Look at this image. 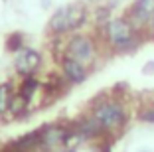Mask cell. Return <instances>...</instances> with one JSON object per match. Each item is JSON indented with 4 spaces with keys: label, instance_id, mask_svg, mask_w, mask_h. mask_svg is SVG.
I'll use <instances>...</instances> for the list:
<instances>
[{
    "label": "cell",
    "instance_id": "1",
    "mask_svg": "<svg viewBox=\"0 0 154 152\" xmlns=\"http://www.w3.org/2000/svg\"><path fill=\"white\" fill-rule=\"evenodd\" d=\"M107 44L117 51H131L138 45V30L131 24L128 18H109L105 24Z\"/></svg>",
    "mask_w": 154,
    "mask_h": 152
},
{
    "label": "cell",
    "instance_id": "2",
    "mask_svg": "<svg viewBox=\"0 0 154 152\" xmlns=\"http://www.w3.org/2000/svg\"><path fill=\"white\" fill-rule=\"evenodd\" d=\"M87 22V10L85 6L69 4L59 8L50 18V32L55 36H63L69 32H75Z\"/></svg>",
    "mask_w": 154,
    "mask_h": 152
},
{
    "label": "cell",
    "instance_id": "3",
    "mask_svg": "<svg viewBox=\"0 0 154 152\" xmlns=\"http://www.w3.org/2000/svg\"><path fill=\"white\" fill-rule=\"evenodd\" d=\"M93 116L97 119L101 129L107 130V132L121 130L128 121L127 111L119 101H99L93 109Z\"/></svg>",
    "mask_w": 154,
    "mask_h": 152
},
{
    "label": "cell",
    "instance_id": "4",
    "mask_svg": "<svg viewBox=\"0 0 154 152\" xmlns=\"http://www.w3.org/2000/svg\"><path fill=\"white\" fill-rule=\"evenodd\" d=\"M65 55L73 57L75 61L83 63V65H89L97 57L95 42L91 40L89 36H85V34H75V36L69 38L67 45H65Z\"/></svg>",
    "mask_w": 154,
    "mask_h": 152
},
{
    "label": "cell",
    "instance_id": "5",
    "mask_svg": "<svg viewBox=\"0 0 154 152\" xmlns=\"http://www.w3.org/2000/svg\"><path fill=\"white\" fill-rule=\"evenodd\" d=\"M67 134H69V126H63V125L45 126V129H42V140H40V146H38L36 150L50 152L57 146H65Z\"/></svg>",
    "mask_w": 154,
    "mask_h": 152
},
{
    "label": "cell",
    "instance_id": "6",
    "mask_svg": "<svg viewBox=\"0 0 154 152\" xmlns=\"http://www.w3.org/2000/svg\"><path fill=\"white\" fill-rule=\"evenodd\" d=\"M14 65H16V71L22 75H34L42 65V55L32 48H20L14 57Z\"/></svg>",
    "mask_w": 154,
    "mask_h": 152
},
{
    "label": "cell",
    "instance_id": "7",
    "mask_svg": "<svg viewBox=\"0 0 154 152\" xmlns=\"http://www.w3.org/2000/svg\"><path fill=\"white\" fill-rule=\"evenodd\" d=\"M127 18L131 20V24L136 30H140L142 26L150 24L154 18V0H134V4L131 6Z\"/></svg>",
    "mask_w": 154,
    "mask_h": 152
},
{
    "label": "cell",
    "instance_id": "8",
    "mask_svg": "<svg viewBox=\"0 0 154 152\" xmlns=\"http://www.w3.org/2000/svg\"><path fill=\"white\" fill-rule=\"evenodd\" d=\"M61 75L69 83H81V81L87 79V65H83V63L75 61L73 57L65 55L61 59Z\"/></svg>",
    "mask_w": 154,
    "mask_h": 152
},
{
    "label": "cell",
    "instance_id": "9",
    "mask_svg": "<svg viewBox=\"0 0 154 152\" xmlns=\"http://www.w3.org/2000/svg\"><path fill=\"white\" fill-rule=\"evenodd\" d=\"M75 134L79 140H87V138H95V136H99L101 132H103V129H101V125L97 123V119L93 115L85 116V119H81V121L77 123L75 126Z\"/></svg>",
    "mask_w": 154,
    "mask_h": 152
},
{
    "label": "cell",
    "instance_id": "10",
    "mask_svg": "<svg viewBox=\"0 0 154 152\" xmlns=\"http://www.w3.org/2000/svg\"><path fill=\"white\" fill-rule=\"evenodd\" d=\"M40 140H42V130H32V132L20 136L18 140H14V144L22 150H28V152H34L38 146H40Z\"/></svg>",
    "mask_w": 154,
    "mask_h": 152
},
{
    "label": "cell",
    "instance_id": "11",
    "mask_svg": "<svg viewBox=\"0 0 154 152\" xmlns=\"http://www.w3.org/2000/svg\"><path fill=\"white\" fill-rule=\"evenodd\" d=\"M38 89H40V81H38L34 75H26V77H24V81H22V85H20V91H18V93L26 99L28 103H30V101H32V97H34V93H36Z\"/></svg>",
    "mask_w": 154,
    "mask_h": 152
},
{
    "label": "cell",
    "instance_id": "12",
    "mask_svg": "<svg viewBox=\"0 0 154 152\" xmlns=\"http://www.w3.org/2000/svg\"><path fill=\"white\" fill-rule=\"evenodd\" d=\"M12 85L10 83H2L0 85V115L8 113L10 103H12Z\"/></svg>",
    "mask_w": 154,
    "mask_h": 152
},
{
    "label": "cell",
    "instance_id": "13",
    "mask_svg": "<svg viewBox=\"0 0 154 152\" xmlns=\"http://www.w3.org/2000/svg\"><path fill=\"white\" fill-rule=\"evenodd\" d=\"M28 105H30V103H28L26 99H24L20 93H16V95L12 97V103H10V109H8V111L12 113V115H16V116H18V115H22V113L26 111V107H28Z\"/></svg>",
    "mask_w": 154,
    "mask_h": 152
},
{
    "label": "cell",
    "instance_id": "14",
    "mask_svg": "<svg viewBox=\"0 0 154 152\" xmlns=\"http://www.w3.org/2000/svg\"><path fill=\"white\" fill-rule=\"evenodd\" d=\"M20 48H24V45H22V36H20V34H14V36H10V40H8V49L16 54Z\"/></svg>",
    "mask_w": 154,
    "mask_h": 152
},
{
    "label": "cell",
    "instance_id": "15",
    "mask_svg": "<svg viewBox=\"0 0 154 152\" xmlns=\"http://www.w3.org/2000/svg\"><path fill=\"white\" fill-rule=\"evenodd\" d=\"M140 119H142V121H146V123H154V107L142 111L140 113Z\"/></svg>",
    "mask_w": 154,
    "mask_h": 152
},
{
    "label": "cell",
    "instance_id": "16",
    "mask_svg": "<svg viewBox=\"0 0 154 152\" xmlns=\"http://www.w3.org/2000/svg\"><path fill=\"white\" fill-rule=\"evenodd\" d=\"M2 152H28V150H22V148H18V146H16V144H10V146H6L4 148V150H2Z\"/></svg>",
    "mask_w": 154,
    "mask_h": 152
},
{
    "label": "cell",
    "instance_id": "17",
    "mask_svg": "<svg viewBox=\"0 0 154 152\" xmlns=\"http://www.w3.org/2000/svg\"><path fill=\"white\" fill-rule=\"evenodd\" d=\"M150 34H152V38H154V18H152V22H150Z\"/></svg>",
    "mask_w": 154,
    "mask_h": 152
},
{
    "label": "cell",
    "instance_id": "18",
    "mask_svg": "<svg viewBox=\"0 0 154 152\" xmlns=\"http://www.w3.org/2000/svg\"><path fill=\"white\" fill-rule=\"evenodd\" d=\"M61 152H75V150H73V148H63Z\"/></svg>",
    "mask_w": 154,
    "mask_h": 152
}]
</instances>
